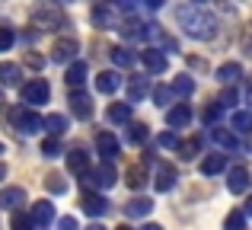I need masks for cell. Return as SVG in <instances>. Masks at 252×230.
I'll list each match as a JSON object with an SVG mask.
<instances>
[{
  "mask_svg": "<svg viewBox=\"0 0 252 230\" xmlns=\"http://www.w3.org/2000/svg\"><path fill=\"white\" fill-rule=\"evenodd\" d=\"M233 131L249 134L252 131V112H233Z\"/></svg>",
  "mask_w": 252,
  "mask_h": 230,
  "instance_id": "cell-35",
  "label": "cell"
},
{
  "mask_svg": "<svg viewBox=\"0 0 252 230\" xmlns=\"http://www.w3.org/2000/svg\"><path fill=\"white\" fill-rule=\"evenodd\" d=\"M93 26L96 29H115L118 19H115V6H93Z\"/></svg>",
  "mask_w": 252,
  "mask_h": 230,
  "instance_id": "cell-9",
  "label": "cell"
},
{
  "mask_svg": "<svg viewBox=\"0 0 252 230\" xmlns=\"http://www.w3.org/2000/svg\"><path fill=\"white\" fill-rule=\"evenodd\" d=\"M163 48H166V51H179V45H176V38H169V35H163Z\"/></svg>",
  "mask_w": 252,
  "mask_h": 230,
  "instance_id": "cell-46",
  "label": "cell"
},
{
  "mask_svg": "<svg viewBox=\"0 0 252 230\" xmlns=\"http://www.w3.org/2000/svg\"><path fill=\"white\" fill-rule=\"evenodd\" d=\"M211 137H214V144H217V147H223V150H236V147H240L236 134H233V131H227V128H220V125L211 128Z\"/></svg>",
  "mask_w": 252,
  "mask_h": 230,
  "instance_id": "cell-18",
  "label": "cell"
},
{
  "mask_svg": "<svg viewBox=\"0 0 252 230\" xmlns=\"http://www.w3.org/2000/svg\"><path fill=\"white\" fill-rule=\"evenodd\" d=\"M128 186L131 189L147 186V166H141V163H137V166H128Z\"/></svg>",
  "mask_w": 252,
  "mask_h": 230,
  "instance_id": "cell-29",
  "label": "cell"
},
{
  "mask_svg": "<svg viewBox=\"0 0 252 230\" xmlns=\"http://www.w3.org/2000/svg\"><path fill=\"white\" fill-rule=\"evenodd\" d=\"M172 93H179V96H191L195 93V80H191V77H176V80H172Z\"/></svg>",
  "mask_w": 252,
  "mask_h": 230,
  "instance_id": "cell-32",
  "label": "cell"
},
{
  "mask_svg": "<svg viewBox=\"0 0 252 230\" xmlns=\"http://www.w3.org/2000/svg\"><path fill=\"white\" fill-rule=\"evenodd\" d=\"M61 3H70V0H61Z\"/></svg>",
  "mask_w": 252,
  "mask_h": 230,
  "instance_id": "cell-55",
  "label": "cell"
},
{
  "mask_svg": "<svg viewBox=\"0 0 252 230\" xmlns=\"http://www.w3.org/2000/svg\"><path fill=\"white\" fill-rule=\"evenodd\" d=\"M105 118H109L112 125H128L131 122V102H112Z\"/></svg>",
  "mask_w": 252,
  "mask_h": 230,
  "instance_id": "cell-20",
  "label": "cell"
},
{
  "mask_svg": "<svg viewBox=\"0 0 252 230\" xmlns=\"http://www.w3.org/2000/svg\"><path fill=\"white\" fill-rule=\"evenodd\" d=\"M58 23H61V16L55 10H35L32 13V26H38V29H55Z\"/></svg>",
  "mask_w": 252,
  "mask_h": 230,
  "instance_id": "cell-25",
  "label": "cell"
},
{
  "mask_svg": "<svg viewBox=\"0 0 252 230\" xmlns=\"http://www.w3.org/2000/svg\"><path fill=\"white\" fill-rule=\"evenodd\" d=\"M13 42H16V32L10 26H0V51H10Z\"/></svg>",
  "mask_w": 252,
  "mask_h": 230,
  "instance_id": "cell-37",
  "label": "cell"
},
{
  "mask_svg": "<svg viewBox=\"0 0 252 230\" xmlns=\"http://www.w3.org/2000/svg\"><path fill=\"white\" fill-rule=\"evenodd\" d=\"M223 230H246V211H230L223 221Z\"/></svg>",
  "mask_w": 252,
  "mask_h": 230,
  "instance_id": "cell-34",
  "label": "cell"
},
{
  "mask_svg": "<svg viewBox=\"0 0 252 230\" xmlns=\"http://www.w3.org/2000/svg\"><path fill=\"white\" fill-rule=\"evenodd\" d=\"M246 218H252V195L246 198Z\"/></svg>",
  "mask_w": 252,
  "mask_h": 230,
  "instance_id": "cell-49",
  "label": "cell"
},
{
  "mask_svg": "<svg viewBox=\"0 0 252 230\" xmlns=\"http://www.w3.org/2000/svg\"><path fill=\"white\" fill-rule=\"evenodd\" d=\"M118 87H122V77H118V70H102V74L96 77V90H99V93H105V96H112Z\"/></svg>",
  "mask_w": 252,
  "mask_h": 230,
  "instance_id": "cell-16",
  "label": "cell"
},
{
  "mask_svg": "<svg viewBox=\"0 0 252 230\" xmlns=\"http://www.w3.org/2000/svg\"><path fill=\"white\" fill-rule=\"evenodd\" d=\"M198 150H201V137H189V141L179 144V157H182V160H191Z\"/></svg>",
  "mask_w": 252,
  "mask_h": 230,
  "instance_id": "cell-31",
  "label": "cell"
},
{
  "mask_svg": "<svg viewBox=\"0 0 252 230\" xmlns=\"http://www.w3.org/2000/svg\"><path fill=\"white\" fill-rule=\"evenodd\" d=\"M58 227H61V230H77V221L74 218H61V221H58Z\"/></svg>",
  "mask_w": 252,
  "mask_h": 230,
  "instance_id": "cell-45",
  "label": "cell"
},
{
  "mask_svg": "<svg viewBox=\"0 0 252 230\" xmlns=\"http://www.w3.org/2000/svg\"><path fill=\"white\" fill-rule=\"evenodd\" d=\"M217 115H220V106H217V102L204 109V122H217Z\"/></svg>",
  "mask_w": 252,
  "mask_h": 230,
  "instance_id": "cell-43",
  "label": "cell"
},
{
  "mask_svg": "<svg viewBox=\"0 0 252 230\" xmlns=\"http://www.w3.org/2000/svg\"><path fill=\"white\" fill-rule=\"evenodd\" d=\"M10 227L13 230H29L32 227V218H29V214H23V211H16V214H13V221H10Z\"/></svg>",
  "mask_w": 252,
  "mask_h": 230,
  "instance_id": "cell-41",
  "label": "cell"
},
{
  "mask_svg": "<svg viewBox=\"0 0 252 230\" xmlns=\"http://www.w3.org/2000/svg\"><path fill=\"white\" fill-rule=\"evenodd\" d=\"M147 93H150V83H147V77H144V74H134V77L128 80V102L134 106V102H141Z\"/></svg>",
  "mask_w": 252,
  "mask_h": 230,
  "instance_id": "cell-13",
  "label": "cell"
},
{
  "mask_svg": "<svg viewBox=\"0 0 252 230\" xmlns=\"http://www.w3.org/2000/svg\"><path fill=\"white\" fill-rule=\"evenodd\" d=\"M26 61H29L35 70H42V67H45V58H42V55H26Z\"/></svg>",
  "mask_w": 252,
  "mask_h": 230,
  "instance_id": "cell-44",
  "label": "cell"
},
{
  "mask_svg": "<svg viewBox=\"0 0 252 230\" xmlns=\"http://www.w3.org/2000/svg\"><path fill=\"white\" fill-rule=\"evenodd\" d=\"M122 35L125 38H150L154 35V26L150 23H141V19H128V23H122Z\"/></svg>",
  "mask_w": 252,
  "mask_h": 230,
  "instance_id": "cell-10",
  "label": "cell"
},
{
  "mask_svg": "<svg viewBox=\"0 0 252 230\" xmlns=\"http://www.w3.org/2000/svg\"><path fill=\"white\" fill-rule=\"evenodd\" d=\"M154 186H157V192H169V189L176 186V166H169V163H157Z\"/></svg>",
  "mask_w": 252,
  "mask_h": 230,
  "instance_id": "cell-8",
  "label": "cell"
},
{
  "mask_svg": "<svg viewBox=\"0 0 252 230\" xmlns=\"http://www.w3.org/2000/svg\"><path fill=\"white\" fill-rule=\"evenodd\" d=\"M144 3H147V6H150V10H160V6H163V3H166V0H144Z\"/></svg>",
  "mask_w": 252,
  "mask_h": 230,
  "instance_id": "cell-47",
  "label": "cell"
},
{
  "mask_svg": "<svg viewBox=\"0 0 252 230\" xmlns=\"http://www.w3.org/2000/svg\"><path fill=\"white\" fill-rule=\"evenodd\" d=\"M26 205V189L13 186V189H3L0 192V208H6V211H13V208Z\"/></svg>",
  "mask_w": 252,
  "mask_h": 230,
  "instance_id": "cell-17",
  "label": "cell"
},
{
  "mask_svg": "<svg viewBox=\"0 0 252 230\" xmlns=\"http://www.w3.org/2000/svg\"><path fill=\"white\" fill-rule=\"evenodd\" d=\"M118 6L122 10H134V0H118Z\"/></svg>",
  "mask_w": 252,
  "mask_h": 230,
  "instance_id": "cell-48",
  "label": "cell"
},
{
  "mask_svg": "<svg viewBox=\"0 0 252 230\" xmlns=\"http://www.w3.org/2000/svg\"><path fill=\"white\" fill-rule=\"evenodd\" d=\"M96 150L102 154V160H115V157H118V137L109 134V131L96 134Z\"/></svg>",
  "mask_w": 252,
  "mask_h": 230,
  "instance_id": "cell-14",
  "label": "cell"
},
{
  "mask_svg": "<svg viewBox=\"0 0 252 230\" xmlns=\"http://www.w3.org/2000/svg\"><path fill=\"white\" fill-rule=\"evenodd\" d=\"M157 144H160V147H179V137L172 134V131H163V134L157 137Z\"/></svg>",
  "mask_w": 252,
  "mask_h": 230,
  "instance_id": "cell-42",
  "label": "cell"
},
{
  "mask_svg": "<svg viewBox=\"0 0 252 230\" xmlns=\"http://www.w3.org/2000/svg\"><path fill=\"white\" fill-rule=\"evenodd\" d=\"M243 77V67L236 61H230V64H220V67H217V80L220 83H236Z\"/></svg>",
  "mask_w": 252,
  "mask_h": 230,
  "instance_id": "cell-27",
  "label": "cell"
},
{
  "mask_svg": "<svg viewBox=\"0 0 252 230\" xmlns=\"http://www.w3.org/2000/svg\"><path fill=\"white\" fill-rule=\"evenodd\" d=\"M223 169H227V157L223 154H211V157L201 160V173L204 176H217V173H223Z\"/></svg>",
  "mask_w": 252,
  "mask_h": 230,
  "instance_id": "cell-24",
  "label": "cell"
},
{
  "mask_svg": "<svg viewBox=\"0 0 252 230\" xmlns=\"http://www.w3.org/2000/svg\"><path fill=\"white\" fill-rule=\"evenodd\" d=\"M80 208H83V214H90V218H102V214L109 211V201H105V195L86 192L80 198Z\"/></svg>",
  "mask_w": 252,
  "mask_h": 230,
  "instance_id": "cell-6",
  "label": "cell"
},
{
  "mask_svg": "<svg viewBox=\"0 0 252 230\" xmlns=\"http://www.w3.org/2000/svg\"><path fill=\"white\" fill-rule=\"evenodd\" d=\"M10 125L19 131V134H38L45 128V118L35 115L29 106H13L10 109Z\"/></svg>",
  "mask_w": 252,
  "mask_h": 230,
  "instance_id": "cell-2",
  "label": "cell"
},
{
  "mask_svg": "<svg viewBox=\"0 0 252 230\" xmlns=\"http://www.w3.org/2000/svg\"><path fill=\"white\" fill-rule=\"evenodd\" d=\"M42 154H45V157H61V141H58V137L42 141Z\"/></svg>",
  "mask_w": 252,
  "mask_h": 230,
  "instance_id": "cell-39",
  "label": "cell"
},
{
  "mask_svg": "<svg viewBox=\"0 0 252 230\" xmlns=\"http://www.w3.org/2000/svg\"><path fill=\"white\" fill-rule=\"evenodd\" d=\"M198 3H201V0H198Z\"/></svg>",
  "mask_w": 252,
  "mask_h": 230,
  "instance_id": "cell-56",
  "label": "cell"
},
{
  "mask_svg": "<svg viewBox=\"0 0 252 230\" xmlns=\"http://www.w3.org/2000/svg\"><path fill=\"white\" fill-rule=\"evenodd\" d=\"M141 61H144V67H147L150 74H163V70L169 67L166 55H163L160 48H147V51H141Z\"/></svg>",
  "mask_w": 252,
  "mask_h": 230,
  "instance_id": "cell-7",
  "label": "cell"
},
{
  "mask_svg": "<svg viewBox=\"0 0 252 230\" xmlns=\"http://www.w3.org/2000/svg\"><path fill=\"white\" fill-rule=\"evenodd\" d=\"M169 99H172V87H157L154 90V102L157 106H169Z\"/></svg>",
  "mask_w": 252,
  "mask_h": 230,
  "instance_id": "cell-40",
  "label": "cell"
},
{
  "mask_svg": "<svg viewBox=\"0 0 252 230\" xmlns=\"http://www.w3.org/2000/svg\"><path fill=\"white\" fill-rule=\"evenodd\" d=\"M67 169H70V173H77V176H83L86 169H90V154H86L83 147H74L67 154Z\"/></svg>",
  "mask_w": 252,
  "mask_h": 230,
  "instance_id": "cell-15",
  "label": "cell"
},
{
  "mask_svg": "<svg viewBox=\"0 0 252 230\" xmlns=\"http://www.w3.org/2000/svg\"><path fill=\"white\" fill-rule=\"evenodd\" d=\"M147 125H141V122H134V125H128V144H144L147 141Z\"/></svg>",
  "mask_w": 252,
  "mask_h": 230,
  "instance_id": "cell-33",
  "label": "cell"
},
{
  "mask_svg": "<svg viewBox=\"0 0 252 230\" xmlns=\"http://www.w3.org/2000/svg\"><path fill=\"white\" fill-rule=\"evenodd\" d=\"M48 80H42V77H35V80H29L23 87V99L29 102V106H42V102H48Z\"/></svg>",
  "mask_w": 252,
  "mask_h": 230,
  "instance_id": "cell-4",
  "label": "cell"
},
{
  "mask_svg": "<svg viewBox=\"0 0 252 230\" xmlns=\"http://www.w3.org/2000/svg\"><path fill=\"white\" fill-rule=\"evenodd\" d=\"M19 64H13V61H0V83L3 87H19Z\"/></svg>",
  "mask_w": 252,
  "mask_h": 230,
  "instance_id": "cell-23",
  "label": "cell"
},
{
  "mask_svg": "<svg viewBox=\"0 0 252 230\" xmlns=\"http://www.w3.org/2000/svg\"><path fill=\"white\" fill-rule=\"evenodd\" d=\"M77 51H80V42L77 38H58L55 48H51V61L55 64H67L77 58Z\"/></svg>",
  "mask_w": 252,
  "mask_h": 230,
  "instance_id": "cell-5",
  "label": "cell"
},
{
  "mask_svg": "<svg viewBox=\"0 0 252 230\" xmlns=\"http://www.w3.org/2000/svg\"><path fill=\"white\" fill-rule=\"evenodd\" d=\"M67 83H70L74 90L86 83V64H83V61H74V64L67 67Z\"/></svg>",
  "mask_w": 252,
  "mask_h": 230,
  "instance_id": "cell-28",
  "label": "cell"
},
{
  "mask_svg": "<svg viewBox=\"0 0 252 230\" xmlns=\"http://www.w3.org/2000/svg\"><path fill=\"white\" fill-rule=\"evenodd\" d=\"M70 109H74L77 118H90L93 115V99L86 93H77L74 90V93H70Z\"/></svg>",
  "mask_w": 252,
  "mask_h": 230,
  "instance_id": "cell-19",
  "label": "cell"
},
{
  "mask_svg": "<svg viewBox=\"0 0 252 230\" xmlns=\"http://www.w3.org/2000/svg\"><path fill=\"white\" fill-rule=\"evenodd\" d=\"M249 169L246 166H233V169H230V179H227V189H230V192H233V195H243V192H246V189H249Z\"/></svg>",
  "mask_w": 252,
  "mask_h": 230,
  "instance_id": "cell-11",
  "label": "cell"
},
{
  "mask_svg": "<svg viewBox=\"0 0 252 230\" xmlns=\"http://www.w3.org/2000/svg\"><path fill=\"white\" fill-rule=\"evenodd\" d=\"M115 166H112V163H102V166H96V169H86L83 173V189L86 192H93V189H112L115 186Z\"/></svg>",
  "mask_w": 252,
  "mask_h": 230,
  "instance_id": "cell-3",
  "label": "cell"
},
{
  "mask_svg": "<svg viewBox=\"0 0 252 230\" xmlns=\"http://www.w3.org/2000/svg\"><path fill=\"white\" fill-rule=\"evenodd\" d=\"M29 218H32V224H35V227L51 224V221H55V205H51V201H35L32 211H29Z\"/></svg>",
  "mask_w": 252,
  "mask_h": 230,
  "instance_id": "cell-12",
  "label": "cell"
},
{
  "mask_svg": "<svg viewBox=\"0 0 252 230\" xmlns=\"http://www.w3.org/2000/svg\"><path fill=\"white\" fill-rule=\"evenodd\" d=\"M150 211H154V201L150 198H131L128 205H125V214H128V218H147Z\"/></svg>",
  "mask_w": 252,
  "mask_h": 230,
  "instance_id": "cell-22",
  "label": "cell"
},
{
  "mask_svg": "<svg viewBox=\"0 0 252 230\" xmlns=\"http://www.w3.org/2000/svg\"><path fill=\"white\" fill-rule=\"evenodd\" d=\"M144 230H163V227H160V224H147Z\"/></svg>",
  "mask_w": 252,
  "mask_h": 230,
  "instance_id": "cell-51",
  "label": "cell"
},
{
  "mask_svg": "<svg viewBox=\"0 0 252 230\" xmlns=\"http://www.w3.org/2000/svg\"><path fill=\"white\" fill-rule=\"evenodd\" d=\"M115 230H131V227H115Z\"/></svg>",
  "mask_w": 252,
  "mask_h": 230,
  "instance_id": "cell-54",
  "label": "cell"
},
{
  "mask_svg": "<svg viewBox=\"0 0 252 230\" xmlns=\"http://www.w3.org/2000/svg\"><path fill=\"white\" fill-rule=\"evenodd\" d=\"M189 122H191V109L185 106V102H179L176 109H169V115H166V125H169V128H185Z\"/></svg>",
  "mask_w": 252,
  "mask_h": 230,
  "instance_id": "cell-21",
  "label": "cell"
},
{
  "mask_svg": "<svg viewBox=\"0 0 252 230\" xmlns=\"http://www.w3.org/2000/svg\"><path fill=\"white\" fill-rule=\"evenodd\" d=\"M45 189H48L51 195H64L67 192V182H64L58 173H51V176H45Z\"/></svg>",
  "mask_w": 252,
  "mask_h": 230,
  "instance_id": "cell-36",
  "label": "cell"
},
{
  "mask_svg": "<svg viewBox=\"0 0 252 230\" xmlns=\"http://www.w3.org/2000/svg\"><path fill=\"white\" fill-rule=\"evenodd\" d=\"M109 55H112V64H115V67H134V61H137L134 51L122 48V45H115V48H112Z\"/></svg>",
  "mask_w": 252,
  "mask_h": 230,
  "instance_id": "cell-26",
  "label": "cell"
},
{
  "mask_svg": "<svg viewBox=\"0 0 252 230\" xmlns=\"http://www.w3.org/2000/svg\"><path fill=\"white\" fill-rule=\"evenodd\" d=\"M6 179V166H3V163H0V182H3Z\"/></svg>",
  "mask_w": 252,
  "mask_h": 230,
  "instance_id": "cell-50",
  "label": "cell"
},
{
  "mask_svg": "<svg viewBox=\"0 0 252 230\" xmlns=\"http://www.w3.org/2000/svg\"><path fill=\"white\" fill-rule=\"evenodd\" d=\"M86 230H102V227H99V224H93V227H86Z\"/></svg>",
  "mask_w": 252,
  "mask_h": 230,
  "instance_id": "cell-53",
  "label": "cell"
},
{
  "mask_svg": "<svg viewBox=\"0 0 252 230\" xmlns=\"http://www.w3.org/2000/svg\"><path fill=\"white\" fill-rule=\"evenodd\" d=\"M236 99H240V93H236L233 87H227L220 93V99H217V106H220V109H230V106H236Z\"/></svg>",
  "mask_w": 252,
  "mask_h": 230,
  "instance_id": "cell-38",
  "label": "cell"
},
{
  "mask_svg": "<svg viewBox=\"0 0 252 230\" xmlns=\"http://www.w3.org/2000/svg\"><path fill=\"white\" fill-rule=\"evenodd\" d=\"M179 23H182L185 35L198 38V42H208V38L217 35V19L208 10H201V6H182L179 10Z\"/></svg>",
  "mask_w": 252,
  "mask_h": 230,
  "instance_id": "cell-1",
  "label": "cell"
},
{
  "mask_svg": "<svg viewBox=\"0 0 252 230\" xmlns=\"http://www.w3.org/2000/svg\"><path fill=\"white\" fill-rule=\"evenodd\" d=\"M45 128L51 131V137H61L64 131H67V118L64 115H48L45 118Z\"/></svg>",
  "mask_w": 252,
  "mask_h": 230,
  "instance_id": "cell-30",
  "label": "cell"
},
{
  "mask_svg": "<svg viewBox=\"0 0 252 230\" xmlns=\"http://www.w3.org/2000/svg\"><path fill=\"white\" fill-rule=\"evenodd\" d=\"M246 102H252V87H249V90H246Z\"/></svg>",
  "mask_w": 252,
  "mask_h": 230,
  "instance_id": "cell-52",
  "label": "cell"
}]
</instances>
